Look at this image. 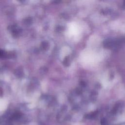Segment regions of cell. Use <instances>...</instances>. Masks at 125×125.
<instances>
[{
  "mask_svg": "<svg viewBox=\"0 0 125 125\" xmlns=\"http://www.w3.org/2000/svg\"><path fill=\"white\" fill-rule=\"evenodd\" d=\"M48 46V44L46 43V42H44L42 44V47H43L44 49H45L46 47H47Z\"/></svg>",
  "mask_w": 125,
  "mask_h": 125,
  "instance_id": "6da1fadb",
  "label": "cell"
},
{
  "mask_svg": "<svg viewBox=\"0 0 125 125\" xmlns=\"http://www.w3.org/2000/svg\"><path fill=\"white\" fill-rule=\"evenodd\" d=\"M4 55V52L2 50H0V57H2Z\"/></svg>",
  "mask_w": 125,
  "mask_h": 125,
  "instance_id": "7a4b0ae2",
  "label": "cell"
}]
</instances>
